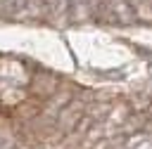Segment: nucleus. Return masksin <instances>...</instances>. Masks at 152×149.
Wrapping results in <instances>:
<instances>
[{"label":"nucleus","instance_id":"7ed1b4c3","mask_svg":"<svg viewBox=\"0 0 152 149\" xmlns=\"http://www.w3.org/2000/svg\"><path fill=\"white\" fill-rule=\"evenodd\" d=\"M88 5H90L88 0H69V14L71 17H83Z\"/></svg>","mask_w":152,"mask_h":149},{"label":"nucleus","instance_id":"f03ea898","mask_svg":"<svg viewBox=\"0 0 152 149\" xmlns=\"http://www.w3.org/2000/svg\"><path fill=\"white\" fill-rule=\"evenodd\" d=\"M45 2V9L52 14V17H64L69 14V0H43Z\"/></svg>","mask_w":152,"mask_h":149},{"label":"nucleus","instance_id":"f257e3e1","mask_svg":"<svg viewBox=\"0 0 152 149\" xmlns=\"http://www.w3.org/2000/svg\"><path fill=\"white\" fill-rule=\"evenodd\" d=\"M107 12L114 14L121 24H131L133 21V9L128 7V0H104Z\"/></svg>","mask_w":152,"mask_h":149}]
</instances>
